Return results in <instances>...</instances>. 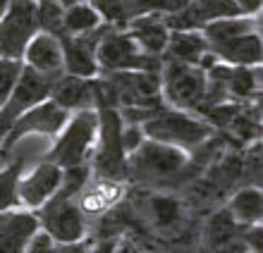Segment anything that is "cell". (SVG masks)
<instances>
[{"instance_id":"obj_1","label":"cell","mask_w":263,"mask_h":253,"mask_svg":"<svg viewBox=\"0 0 263 253\" xmlns=\"http://www.w3.org/2000/svg\"><path fill=\"white\" fill-rule=\"evenodd\" d=\"M89 179V165L63 170V182L53 193V199L41 205L39 210H34L39 229L55 246H69V244H79L86 239V218L77 205V193L82 191Z\"/></svg>"},{"instance_id":"obj_2","label":"cell","mask_w":263,"mask_h":253,"mask_svg":"<svg viewBox=\"0 0 263 253\" xmlns=\"http://www.w3.org/2000/svg\"><path fill=\"white\" fill-rule=\"evenodd\" d=\"M189 153L144 139L137 151L127 155V182L137 186L167 189L189 167Z\"/></svg>"},{"instance_id":"obj_3","label":"cell","mask_w":263,"mask_h":253,"mask_svg":"<svg viewBox=\"0 0 263 253\" xmlns=\"http://www.w3.org/2000/svg\"><path fill=\"white\" fill-rule=\"evenodd\" d=\"M146 139L158 141V144H167L173 148H180L184 153H194L196 148L211 141L215 137L213 127L203 122L201 117L184 112V110L175 108H160L151 120H146L141 124Z\"/></svg>"},{"instance_id":"obj_4","label":"cell","mask_w":263,"mask_h":253,"mask_svg":"<svg viewBox=\"0 0 263 253\" xmlns=\"http://www.w3.org/2000/svg\"><path fill=\"white\" fill-rule=\"evenodd\" d=\"M96 144L91 151L89 170L93 177L127 184V153L122 146V117L115 108H101Z\"/></svg>"},{"instance_id":"obj_5","label":"cell","mask_w":263,"mask_h":253,"mask_svg":"<svg viewBox=\"0 0 263 253\" xmlns=\"http://www.w3.org/2000/svg\"><path fill=\"white\" fill-rule=\"evenodd\" d=\"M96 131H98V115L96 110H79L72 112L63 131L55 137V144L46 153V163L55 165L60 170H72V167H82L89 165L91 151L96 144Z\"/></svg>"},{"instance_id":"obj_6","label":"cell","mask_w":263,"mask_h":253,"mask_svg":"<svg viewBox=\"0 0 263 253\" xmlns=\"http://www.w3.org/2000/svg\"><path fill=\"white\" fill-rule=\"evenodd\" d=\"M206 96V69L199 65L163 60L160 67V98L167 108L196 115Z\"/></svg>"},{"instance_id":"obj_7","label":"cell","mask_w":263,"mask_h":253,"mask_svg":"<svg viewBox=\"0 0 263 253\" xmlns=\"http://www.w3.org/2000/svg\"><path fill=\"white\" fill-rule=\"evenodd\" d=\"M98 74L108 72H160L163 57H153L139 50V46L129 38L127 31L108 29L96 48Z\"/></svg>"},{"instance_id":"obj_8","label":"cell","mask_w":263,"mask_h":253,"mask_svg":"<svg viewBox=\"0 0 263 253\" xmlns=\"http://www.w3.org/2000/svg\"><path fill=\"white\" fill-rule=\"evenodd\" d=\"M101 76L108 84L115 110L165 105L160 98V72H108Z\"/></svg>"},{"instance_id":"obj_9","label":"cell","mask_w":263,"mask_h":253,"mask_svg":"<svg viewBox=\"0 0 263 253\" xmlns=\"http://www.w3.org/2000/svg\"><path fill=\"white\" fill-rule=\"evenodd\" d=\"M36 34L39 27L34 0H10L0 17V57L22 62L29 41Z\"/></svg>"},{"instance_id":"obj_10","label":"cell","mask_w":263,"mask_h":253,"mask_svg":"<svg viewBox=\"0 0 263 253\" xmlns=\"http://www.w3.org/2000/svg\"><path fill=\"white\" fill-rule=\"evenodd\" d=\"M60 76H43V74H36L34 69L24 67L20 74V82L14 86V91L10 93L3 108H0V144L3 139L7 137V131L12 129V124L20 120L29 108L39 105L41 101L50 96V89L53 84L58 82Z\"/></svg>"},{"instance_id":"obj_11","label":"cell","mask_w":263,"mask_h":253,"mask_svg":"<svg viewBox=\"0 0 263 253\" xmlns=\"http://www.w3.org/2000/svg\"><path fill=\"white\" fill-rule=\"evenodd\" d=\"M67 120H69V112H65V110L58 108L50 98H46V101H41L39 105L29 108L27 112L12 124V129L7 131V137L3 139V144H0V151L7 153L12 146H17L22 139L29 137V134H46V137L55 139L58 134L63 131L65 124H67Z\"/></svg>"},{"instance_id":"obj_12","label":"cell","mask_w":263,"mask_h":253,"mask_svg":"<svg viewBox=\"0 0 263 253\" xmlns=\"http://www.w3.org/2000/svg\"><path fill=\"white\" fill-rule=\"evenodd\" d=\"M242 17V10L235 0H189L180 12L163 17L170 31H201L211 22Z\"/></svg>"},{"instance_id":"obj_13","label":"cell","mask_w":263,"mask_h":253,"mask_svg":"<svg viewBox=\"0 0 263 253\" xmlns=\"http://www.w3.org/2000/svg\"><path fill=\"white\" fill-rule=\"evenodd\" d=\"M108 24H101L98 29L82 36H60L58 41L63 46V72L69 76H82V79H93L98 76L96 65V48L98 41L108 31Z\"/></svg>"},{"instance_id":"obj_14","label":"cell","mask_w":263,"mask_h":253,"mask_svg":"<svg viewBox=\"0 0 263 253\" xmlns=\"http://www.w3.org/2000/svg\"><path fill=\"white\" fill-rule=\"evenodd\" d=\"M139 215L144 218L148 229H156L158 234H165V237L177 234L187 222V210H184V203L180 199L156 191L139 203Z\"/></svg>"},{"instance_id":"obj_15","label":"cell","mask_w":263,"mask_h":253,"mask_svg":"<svg viewBox=\"0 0 263 253\" xmlns=\"http://www.w3.org/2000/svg\"><path fill=\"white\" fill-rule=\"evenodd\" d=\"M60 182H63V170L55 167V165L46 163V160L34 172L22 174L20 184H17V196H20L22 210L34 212L41 205H46L53 199V193L58 191Z\"/></svg>"},{"instance_id":"obj_16","label":"cell","mask_w":263,"mask_h":253,"mask_svg":"<svg viewBox=\"0 0 263 253\" xmlns=\"http://www.w3.org/2000/svg\"><path fill=\"white\" fill-rule=\"evenodd\" d=\"M208 53L213 55L218 62L230 65V67H261L263 60V43L258 31L235 36L228 41L211 43Z\"/></svg>"},{"instance_id":"obj_17","label":"cell","mask_w":263,"mask_h":253,"mask_svg":"<svg viewBox=\"0 0 263 253\" xmlns=\"http://www.w3.org/2000/svg\"><path fill=\"white\" fill-rule=\"evenodd\" d=\"M125 184L122 182H108V179H93L86 182L84 189L77 193V205L84 218H98L115 210L125 199Z\"/></svg>"},{"instance_id":"obj_18","label":"cell","mask_w":263,"mask_h":253,"mask_svg":"<svg viewBox=\"0 0 263 253\" xmlns=\"http://www.w3.org/2000/svg\"><path fill=\"white\" fill-rule=\"evenodd\" d=\"M93 79L63 74L53 84L48 98L69 115L79 112V110H96V82Z\"/></svg>"},{"instance_id":"obj_19","label":"cell","mask_w":263,"mask_h":253,"mask_svg":"<svg viewBox=\"0 0 263 253\" xmlns=\"http://www.w3.org/2000/svg\"><path fill=\"white\" fill-rule=\"evenodd\" d=\"M208 69L222 79L228 98L235 103H256L261 98V67H230L213 62Z\"/></svg>"},{"instance_id":"obj_20","label":"cell","mask_w":263,"mask_h":253,"mask_svg":"<svg viewBox=\"0 0 263 253\" xmlns=\"http://www.w3.org/2000/svg\"><path fill=\"white\" fill-rule=\"evenodd\" d=\"M36 232H39V222L34 212H0V253H24Z\"/></svg>"},{"instance_id":"obj_21","label":"cell","mask_w":263,"mask_h":253,"mask_svg":"<svg viewBox=\"0 0 263 253\" xmlns=\"http://www.w3.org/2000/svg\"><path fill=\"white\" fill-rule=\"evenodd\" d=\"M24 67L34 69L36 74L43 76H63V46L55 36L50 34H39L29 41L27 50H24Z\"/></svg>"},{"instance_id":"obj_22","label":"cell","mask_w":263,"mask_h":253,"mask_svg":"<svg viewBox=\"0 0 263 253\" xmlns=\"http://www.w3.org/2000/svg\"><path fill=\"white\" fill-rule=\"evenodd\" d=\"M129 38L139 46V50L146 55H153V57H163L167 46V38H170V29L165 27L163 22V14H144V17H137L132 20L125 29Z\"/></svg>"},{"instance_id":"obj_23","label":"cell","mask_w":263,"mask_h":253,"mask_svg":"<svg viewBox=\"0 0 263 253\" xmlns=\"http://www.w3.org/2000/svg\"><path fill=\"white\" fill-rule=\"evenodd\" d=\"M242 234V227L237 225L232 215L228 212V208L222 205L218 210H213L203 222V229H201V253H211L215 248L225 246L230 241L239 239Z\"/></svg>"},{"instance_id":"obj_24","label":"cell","mask_w":263,"mask_h":253,"mask_svg":"<svg viewBox=\"0 0 263 253\" xmlns=\"http://www.w3.org/2000/svg\"><path fill=\"white\" fill-rule=\"evenodd\" d=\"M228 212L232 215L237 225L242 227H254L261 225L263 220V193L261 186H239L232 191V196L225 203Z\"/></svg>"},{"instance_id":"obj_25","label":"cell","mask_w":263,"mask_h":253,"mask_svg":"<svg viewBox=\"0 0 263 253\" xmlns=\"http://www.w3.org/2000/svg\"><path fill=\"white\" fill-rule=\"evenodd\" d=\"M208 55V43L201 31H170L163 60L184 62V65H201Z\"/></svg>"},{"instance_id":"obj_26","label":"cell","mask_w":263,"mask_h":253,"mask_svg":"<svg viewBox=\"0 0 263 253\" xmlns=\"http://www.w3.org/2000/svg\"><path fill=\"white\" fill-rule=\"evenodd\" d=\"M249 31H258V22L254 17H228V20H218L211 22L208 27L201 29V36L206 38V43H220L228 41V38H235V36L249 34Z\"/></svg>"},{"instance_id":"obj_27","label":"cell","mask_w":263,"mask_h":253,"mask_svg":"<svg viewBox=\"0 0 263 253\" xmlns=\"http://www.w3.org/2000/svg\"><path fill=\"white\" fill-rule=\"evenodd\" d=\"M24 158H17L12 163L0 170V212H10V210H22L20 196H17V184L20 177L24 174Z\"/></svg>"},{"instance_id":"obj_28","label":"cell","mask_w":263,"mask_h":253,"mask_svg":"<svg viewBox=\"0 0 263 253\" xmlns=\"http://www.w3.org/2000/svg\"><path fill=\"white\" fill-rule=\"evenodd\" d=\"M103 24L98 12L89 3H77V5L67 7L63 17V36H82L89 34L93 29H98Z\"/></svg>"},{"instance_id":"obj_29","label":"cell","mask_w":263,"mask_h":253,"mask_svg":"<svg viewBox=\"0 0 263 253\" xmlns=\"http://www.w3.org/2000/svg\"><path fill=\"white\" fill-rule=\"evenodd\" d=\"M34 5H36V27H39V31L60 38L63 36L65 7L58 0H34Z\"/></svg>"},{"instance_id":"obj_30","label":"cell","mask_w":263,"mask_h":253,"mask_svg":"<svg viewBox=\"0 0 263 253\" xmlns=\"http://www.w3.org/2000/svg\"><path fill=\"white\" fill-rule=\"evenodd\" d=\"M22 69H24V62L0 57V108H3V103H5L7 98H10V93L14 91L17 82H20Z\"/></svg>"},{"instance_id":"obj_31","label":"cell","mask_w":263,"mask_h":253,"mask_svg":"<svg viewBox=\"0 0 263 253\" xmlns=\"http://www.w3.org/2000/svg\"><path fill=\"white\" fill-rule=\"evenodd\" d=\"M242 244L247 253H263V227H244L242 229Z\"/></svg>"},{"instance_id":"obj_32","label":"cell","mask_w":263,"mask_h":253,"mask_svg":"<svg viewBox=\"0 0 263 253\" xmlns=\"http://www.w3.org/2000/svg\"><path fill=\"white\" fill-rule=\"evenodd\" d=\"M24 253H60V246H55V244H53V241H50L48 237L39 229L34 239L29 241V246H27V251Z\"/></svg>"},{"instance_id":"obj_33","label":"cell","mask_w":263,"mask_h":253,"mask_svg":"<svg viewBox=\"0 0 263 253\" xmlns=\"http://www.w3.org/2000/svg\"><path fill=\"white\" fill-rule=\"evenodd\" d=\"M118 237L112 234H101L96 241H86V253H115Z\"/></svg>"},{"instance_id":"obj_34","label":"cell","mask_w":263,"mask_h":253,"mask_svg":"<svg viewBox=\"0 0 263 253\" xmlns=\"http://www.w3.org/2000/svg\"><path fill=\"white\" fill-rule=\"evenodd\" d=\"M235 3H237V7L242 10L244 17H256L263 5V0H235Z\"/></svg>"},{"instance_id":"obj_35","label":"cell","mask_w":263,"mask_h":253,"mask_svg":"<svg viewBox=\"0 0 263 253\" xmlns=\"http://www.w3.org/2000/svg\"><path fill=\"white\" fill-rule=\"evenodd\" d=\"M115 253H141V248H139V244L132 239V237L122 234V237H118V246H115Z\"/></svg>"},{"instance_id":"obj_36","label":"cell","mask_w":263,"mask_h":253,"mask_svg":"<svg viewBox=\"0 0 263 253\" xmlns=\"http://www.w3.org/2000/svg\"><path fill=\"white\" fill-rule=\"evenodd\" d=\"M60 253H86V239L79 244H69V246H60Z\"/></svg>"},{"instance_id":"obj_37","label":"cell","mask_w":263,"mask_h":253,"mask_svg":"<svg viewBox=\"0 0 263 253\" xmlns=\"http://www.w3.org/2000/svg\"><path fill=\"white\" fill-rule=\"evenodd\" d=\"M58 3H60V5H63L65 10H67V7L77 5V3H89V0H58Z\"/></svg>"},{"instance_id":"obj_38","label":"cell","mask_w":263,"mask_h":253,"mask_svg":"<svg viewBox=\"0 0 263 253\" xmlns=\"http://www.w3.org/2000/svg\"><path fill=\"white\" fill-rule=\"evenodd\" d=\"M7 3H10V0H0V17H3V12L7 10Z\"/></svg>"}]
</instances>
